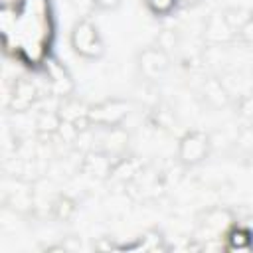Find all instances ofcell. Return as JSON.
<instances>
[{"instance_id":"cell-14","label":"cell","mask_w":253,"mask_h":253,"mask_svg":"<svg viewBox=\"0 0 253 253\" xmlns=\"http://www.w3.org/2000/svg\"><path fill=\"white\" fill-rule=\"evenodd\" d=\"M178 43V40H176V34L172 32V30H164L162 34H160V38H158V43L156 45H160L162 49H170V47H174Z\"/></svg>"},{"instance_id":"cell-7","label":"cell","mask_w":253,"mask_h":253,"mask_svg":"<svg viewBox=\"0 0 253 253\" xmlns=\"http://www.w3.org/2000/svg\"><path fill=\"white\" fill-rule=\"evenodd\" d=\"M204 38L211 43H227L233 38H237V32L227 22L223 10H219V12H211L208 16L206 26H204Z\"/></svg>"},{"instance_id":"cell-8","label":"cell","mask_w":253,"mask_h":253,"mask_svg":"<svg viewBox=\"0 0 253 253\" xmlns=\"http://www.w3.org/2000/svg\"><path fill=\"white\" fill-rule=\"evenodd\" d=\"M36 101H38V89H36V85L30 79H24V77L18 79L14 83V89H12V95H10V107H12V111H16V113L28 111Z\"/></svg>"},{"instance_id":"cell-5","label":"cell","mask_w":253,"mask_h":253,"mask_svg":"<svg viewBox=\"0 0 253 253\" xmlns=\"http://www.w3.org/2000/svg\"><path fill=\"white\" fill-rule=\"evenodd\" d=\"M43 71H45L49 89H51L57 97L65 99V97H71V95H73V91H75L73 77H71L69 69H67L61 61H57V59H45Z\"/></svg>"},{"instance_id":"cell-13","label":"cell","mask_w":253,"mask_h":253,"mask_svg":"<svg viewBox=\"0 0 253 253\" xmlns=\"http://www.w3.org/2000/svg\"><path fill=\"white\" fill-rule=\"evenodd\" d=\"M237 38L243 43H253V14L241 24V28L237 30Z\"/></svg>"},{"instance_id":"cell-3","label":"cell","mask_w":253,"mask_h":253,"mask_svg":"<svg viewBox=\"0 0 253 253\" xmlns=\"http://www.w3.org/2000/svg\"><path fill=\"white\" fill-rule=\"evenodd\" d=\"M132 103L126 99H105L95 105H89L87 109V119L91 126L97 128H111V126H121L123 121L130 115Z\"/></svg>"},{"instance_id":"cell-1","label":"cell","mask_w":253,"mask_h":253,"mask_svg":"<svg viewBox=\"0 0 253 253\" xmlns=\"http://www.w3.org/2000/svg\"><path fill=\"white\" fill-rule=\"evenodd\" d=\"M69 45L75 55L87 61L101 59L105 53V40L97 24L91 22L89 18H81L73 24L71 34H69Z\"/></svg>"},{"instance_id":"cell-18","label":"cell","mask_w":253,"mask_h":253,"mask_svg":"<svg viewBox=\"0 0 253 253\" xmlns=\"http://www.w3.org/2000/svg\"><path fill=\"white\" fill-rule=\"evenodd\" d=\"M204 0H178V8H198Z\"/></svg>"},{"instance_id":"cell-6","label":"cell","mask_w":253,"mask_h":253,"mask_svg":"<svg viewBox=\"0 0 253 253\" xmlns=\"http://www.w3.org/2000/svg\"><path fill=\"white\" fill-rule=\"evenodd\" d=\"M235 223L233 213L225 208H211L204 213V217L200 219V231H204L206 235H211V239H221L223 233Z\"/></svg>"},{"instance_id":"cell-15","label":"cell","mask_w":253,"mask_h":253,"mask_svg":"<svg viewBox=\"0 0 253 253\" xmlns=\"http://www.w3.org/2000/svg\"><path fill=\"white\" fill-rule=\"evenodd\" d=\"M237 144H239L241 148H245V150H253V130H251V128L241 130V134H239V138H237Z\"/></svg>"},{"instance_id":"cell-9","label":"cell","mask_w":253,"mask_h":253,"mask_svg":"<svg viewBox=\"0 0 253 253\" xmlns=\"http://www.w3.org/2000/svg\"><path fill=\"white\" fill-rule=\"evenodd\" d=\"M223 249L227 251H249L253 249V229L241 223H233L223 233Z\"/></svg>"},{"instance_id":"cell-2","label":"cell","mask_w":253,"mask_h":253,"mask_svg":"<svg viewBox=\"0 0 253 253\" xmlns=\"http://www.w3.org/2000/svg\"><path fill=\"white\" fill-rule=\"evenodd\" d=\"M210 150H211V136L206 130L192 128L178 138L176 156L184 168H194L210 156Z\"/></svg>"},{"instance_id":"cell-4","label":"cell","mask_w":253,"mask_h":253,"mask_svg":"<svg viewBox=\"0 0 253 253\" xmlns=\"http://www.w3.org/2000/svg\"><path fill=\"white\" fill-rule=\"evenodd\" d=\"M136 65L142 77L154 81L160 79L168 69H170V53L162 49L160 45H148L138 51L136 55Z\"/></svg>"},{"instance_id":"cell-11","label":"cell","mask_w":253,"mask_h":253,"mask_svg":"<svg viewBox=\"0 0 253 253\" xmlns=\"http://www.w3.org/2000/svg\"><path fill=\"white\" fill-rule=\"evenodd\" d=\"M49 208H51L53 217H57V219H67V217L75 211V202H73L69 196L61 194V196H57V198L51 202Z\"/></svg>"},{"instance_id":"cell-12","label":"cell","mask_w":253,"mask_h":253,"mask_svg":"<svg viewBox=\"0 0 253 253\" xmlns=\"http://www.w3.org/2000/svg\"><path fill=\"white\" fill-rule=\"evenodd\" d=\"M142 2L148 8V12L152 16H158V18L170 16L178 8V0H142Z\"/></svg>"},{"instance_id":"cell-16","label":"cell","mask_w":253,"mask_h":253,"mask_svg":"<svg viewBox=\"0 0 253 253\" xmlns=\"http://www.w3.org/2000/svg\"><path fill=\"white\" fill-rule=\"evenodd\" d=\"M125 0H95V10H101V12H111V10H117Z\"/></svg>"},{"instance_id":"cell-10","label":"cell","mask_w":253,"mask_h":253,"mask_svg":"<svg viewBox=\"0 0 253 253\" xmlns=\"http://www.w3.org/2000/svg\"><path fill=\"white\" fill-rule=\"evenodd\" d=\"M202 93H204V99L211 107H223L229 101V93L225 91V87L221 85V81H217L215 77H210L208 81H204Z\"/></svg>"},{"instance_id":"cell-17","label":"cell","mask_w":253,"mask_h":253,"mask_svg":"<svg viewBox=\"0 0 253 253\" xmlns=\"http://www.w3.org/2000/svg\"><path fill=\"white\" fill-rule=\"evenodd\" d=\"M73 6L89 12V10H95V0H73Z\"/></svg>"}]
</instances>
